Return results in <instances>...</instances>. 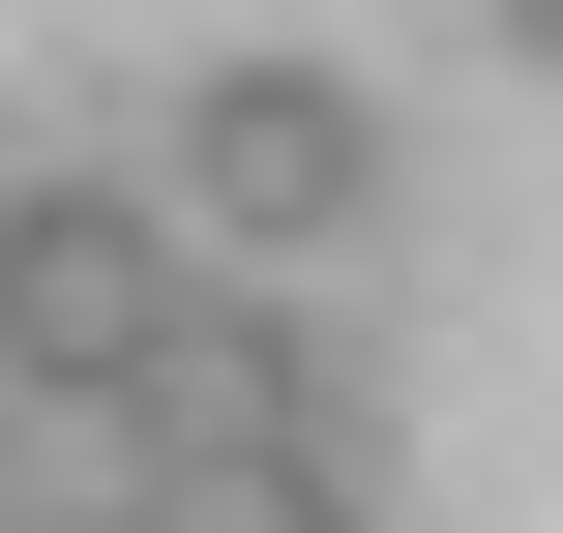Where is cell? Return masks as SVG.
<instances>
[{"label": "cell", "instance_id": "6da1fadb", "mask_svg": "<svg viewBox=\"0 0 563 533\" xmlns=\"http://www.w3.org/2000/svg\"><path fill=\"white\" fill-rule=\"evenodd\" d=\"M178 208H208L238 267H327V237H386V89H356V59H297V30L178 59Z\"/></svg>", "mask_w": 563, "mask_h": 533}, {"label": "cell", "instance_id": "7a4b0ae2", "mask_svg": "<svg viewBox=\"0 0 563 533\" xmlns=\"http://www.w3.org/2000/svg\"><path fill=\"white\" fill-rule=\"evenodd\" d=\"M178 356V208L148 178H0V415H89Z\"/></svg>", "mask_w": 563, "mask_h": 533}, {"label": "cell", "instance_id": "3957f363", "mask_svg": "<svg viewBox=\"0 0 563 533\" xmlns=\"http://www.w3.org/2000/svg\"><path fill=\"white\" fill-rule=\"evenodd\" d=\"M148 415H178V475H208V445H356V356H327L297 297H178Z\"/></svg>", "mask_w": 563, "mask_h": 533}, {"label": "cell", "instance_id": "277c9868", "mask_svg": "<svg viewBox=\"0 0 563 533\" xmlns=\"http://www.w3.org/2000/svg\"><path fill=\"white\" fill-rule=\"evenodd\" d=\"M148 533H386V445H208Z\"/></svg>", "mask_w": 563, "mask_h": 533}, {"label": "cell", "instance_id": "5b68a950", "mask_svg": "<svg viewBox=\"0 0 563 533\" xmlns=\"http://www.w3.org/2000/svg\"><path fill=\"white\" fill-rule=\"evenodd\" d=\"M475 30H505V59H563V0H475Z\"/></svg>", "mask_w": 563, "mask_h": 533}, {"label": "cell", "instance_id": "8992f818", "mask_svg": "<svg viewBox=\"0 0 563 533\" xmlns=\"http://www.w3.org/2000/svg\"><path fill=\"white\" fill-rule=\"evenodd\" d=\"M0 533H30V504H0Z\"/></svg>", "mask_w": 563, "mask_h": 533}]
</instances>
